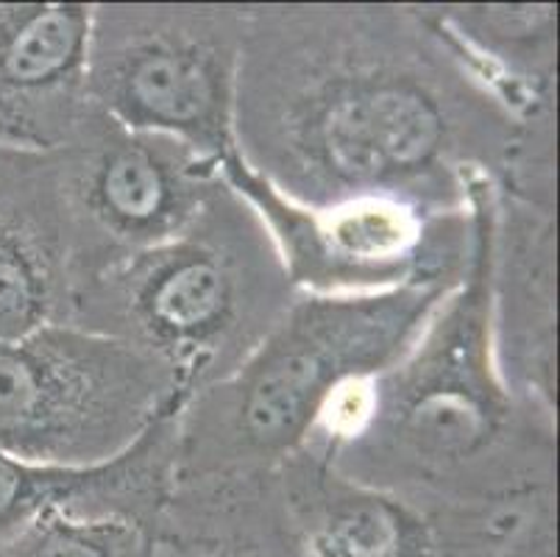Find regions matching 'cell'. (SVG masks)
I'll return each instance as SVG.
<instances>
[{
	"mask_svg": "<svg viewBox=\"0 0 560 557\" xmlns=\"http://www.w3.org/2000/svg\"><path fill=\"white\" fill-rule=\"evenodd\" d=\"M460 282H410L369 295H299L232 376L179 407L176 485L282 466L346 387L382 374L416 344Z\"/></svg>",
	"mask_w": 560,
	"mask_h": 557,
	"instance_id": "3",
	"label": "cell"
},
{
	"mask_svg": "<svg viewBox=\"0 0 560 557\" xmlns=\"http://www.w3.org/2000/svg\"><path fill=\"white\" fill-rule=\"evenodd\" d=\"M176 488V413L120 457L90 468L32 466L0 454V546L48 513L117 519L160 530Z\"/></svg>",
	"mask_w": 560,
	"mask_h": 557,
	"instance_id": "13",
	"label": "cell"
},
{
	"mask_svg": "<svg viewBox=\"0 0 560 557\" xmlns=\"http://www.w3.org/2000/svg\"><path fill=\"white\" fill-rule=\"evenodd\" d=\"M248 3H93L86 98L129 129L165 135L221 165Z\"/></svg>",
	"mask_w": 560,
	"mask_h": 557,
	"instance_id": "5",
	"label": "cell"
},
{
	"mask_svg": "<svg viewBox=\"0 0 560 557\" xmlns=\"http://www.w3.org/2000/svg\"><path fill=\"white\" fill-rule=\"evenodd\" d=\"M73 237L56 151L0 146V344L68 324Z\"/></svg>",
	"mask_w": 560,
	"mask_h": 557,
	"instance_id": "11",
	"label": "cell"
},
{
	"mask_svg": "<svg viewBox=\"0 0 560 557\" xmlns=\"http://www.w3.org/2000/svg\"><path fill=\"white\" fill-rule=\"evenodd\" d=\"M0 557H171V549L160 530L131 521L48 513L0 546Z\"/></svg>",
	"mask_w": 560,
	"mask_h": 557,
	"instance_id": "16",
	"label": "cell"
},
{
	"mask_svg": "<svg viewBox=\"0 0 560 557\" xmlns=\"http://www.w3.org/2000/svg\"><path fill=\"white\" fill-rule=\"evenodd\" d=\"M299 557H529L558 544V497L518 508H455L335 472L310 438L273 468Z\"/></svg>",
	"mask_w": 560,
	"mask_h": 557,
	"instance_id": "7",
	"label": "cell"
},
{
	"mask_svg": "<svg viewBox=\"0 0 560 557\" xmlns=\"http://www.w3.org/2000/svg\"><path fill=\"white\" fill-rule=\"evenodd\" d=\"M522 126L427 3H248L234 148L299 207L466 212Z\"/></svg>",
	"mask_w": 560,
	"mask_h": 557,
	"instance_id": "1",
	"label": "cell"
},
{
	"mask_svg": "<svg viewBox=\"0 0 560 557\" xmlns=\"http://www.w3.org/2000/svg\"><path fill=\"white\" fill-rule=\"evenodd\" d=\"M93 3H0V146L56 151L90 109Z\"/></svg>",
	"mask_w": 560,
	"mask_h": 557,
	"instance_id": "12",
	"label": "cell"
},
{
	"mask_svg": "<svg viewBox=\"0 0 560 557\" xmlns=\"http://www.w3.org/2000/svg\"><path fill=\"white\" fill-rule=\"evenodd\" d=\"M73 237L75 293L95 276L185 232L223 173L165 135L137 131L90 104L56 148Z\"/></svg>",
	"mask_w": 560,
	"mask_h": 557,
	"instance_id": "9",
	"label": "cell"
},
{
	"mask_svg": "<svg viewBox=\"0 0 560 557\" xmlns=\"http://www.w3.org/2000/svg\"><path fill=\"white\" fill-rule=\"evenodd\" d=\"M518 117L558 106V3H427Z\"/></svg>",
	"mask_w": 560,
	"mask_h": 557,
	"instance_id": "14",
	"label": "cell"
},
{
	"mask_svg": "<svg viewBox=\"0 0 560 557\" xmlns=\"http://www.w3.org/2000/svg\"><path fill=\"white\" fill-rule=\"evenodd\" d=\"M160 533L171 557H299L273 472L176 485Z\"/></svg>",
	"mask_w": 560,
	"mask_h": 557,
	"instance_id": "15",
	"label": "cell"
},
{
	"mask_svg": "<svg viewBox=\"0 0 560 557\" xmlns=\"http://www.w3.org/2000/svg\"><path fill=\"white\" fill-rule=\"evenodd\" d=\"M488 301L499 376L558 418V207L493 187Z\"/></svg>",
	"mask_w": 560,
	"mask_h": 557,
	"instance_id": "10",
	"label": "cell"
},
{
	"mask_svg": "<svg viewBox=\"0 0 560 557\" xmlns=\"http://www.w3.org/2000/svg\"><path fill=\"white\" fill-rule=\"evenodd\" d=\"M475 204L463 282L394 365L335 398L310 438L358 483L455 508H518L558 497V418L518 402L497 371L488 178L475 184Z\"/></svg>",
	"mask_w": 560,
	"mask_h": 557,
	"instance_id": "2",
	"label": "cell"
},
{
	"mask_svg": "<svg viewBox=\"0 0 560 557\" xmlns=\"http://www.w3.org/2000/svg\"><path fill=\"white\" fill-rule=\"evenodd\" d=\"M299 295L259 212L221 178L185 232L81 285L68 324L149 355L187 402L232 376Z\"/></svg>",
	"mask_w": 560,
	"mask_h": 557,
	"instance_id": "4",
	"label": "cell"
},
{
	"mask_svg": "<svg viewBox=\"0 0 560 557\" xmlns=\"http://www.w3.org/2000/svg\"><path fill=\"white\" fill-rule=\"evenodd\" d=\"M221 173L259 212L299 293L369 295L410 282H460L475 257V187L457 214L385 201L307 209L254 176L237 153L221 162Z\"/></svg>",
	"mask_w": 560,
	"mask_h": 557,
	"instance_id": "8",
	"label": "cell"
},
{
	"mask_svg": "<svg viewBox=\"0 0 560 557\" xmlns=\"http://www.w3.org/2000/svg\"><path fill=\"white\" fill-rule=\"evenodd\" d=\"M185 405L165 368L73 324L0 344V454L50 468L120 457Z\"/></svg>",
	"mask_w": 560,
	"mask_h": 557,
	"instance_id": "6",
	"label": "cell"
}]
</instances>
